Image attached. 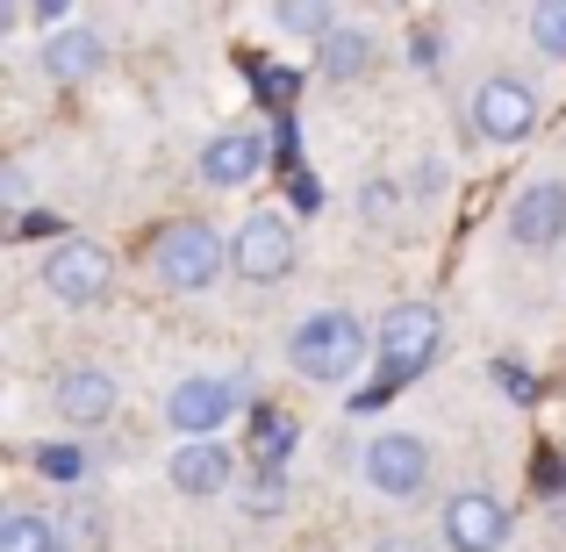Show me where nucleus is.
<instances>
[{"instance_id":"nucleus-3","label":"nucleus","mask_w":566,"mask_h":552,"mask_svg":"<svg viewBox=\"0 0 566 552\" xmlns=\"http://www.w3.org/2000/svg\"><path fill=\"white\" fill-rule=\"evenodd\" d=\"M222 237L208 230V222H172L166 237L151 244V273L166 280L172 294H201V288H216L222 280Z\"/></svg>"},{"instance_id":"nucleus-2","label":"nucleus","mask_w":566,"mask_h":552,"mask_svg":"<svg viewBox=\"0 0 566 552\" xmlns=\"http://www.w3.org/2000/svg\"><path fill=\"white\" fill-rule=\"evenodd\" d=\"M366 352H374V337L359 331L352 309H316V316H302L294 337H287V366L302 373V381H323V387H345L352 373L366 366Z\"/></svg>"},{"instance_id":"nucleus-4","label":"nucleus","mask_w":566,"mask_h":552,"mask_svg":"<svg viewBox=\"0 0 566 552\" xmlns=\"http://www.w3.org/2000/svg\"><path fill=\"white\" fill-rule=\"evenodd\" d=\"M230 265H237V280H251V288L287 280L294 273V222L273 216V208L244 216V222H237V237H230Z\"/></svg>"},{"instance_id":"nucleus-7","label":"nucleus","mask_w":566,"mask_h":552,"mask_svg":"<svg viewBox=\"0 0 566 552\" xmlns=\"http://www.w3.org/2000/svg\"><path fill=\"white\" fill-rule=\"evenodd\" d=\"M237 409H244V395H237L230 381H208V373H193V381H180V387L166 395V424L180 430L187 445H201L208 430H222Z\"/></svg>"},{"instance_id":"nucleus-20","label":"nucleus","mask_w":566,"mask_h":552,"mask_svg":"<svg viewBox=\"0 0 566 552\" xmlns=\"http://www.w3.org/2000/svg\"><path fill=\"white\" fill-rule=\"evenodd\" d=\"M273 22L287 29V37H331L337 14H331V8H308V0H302V8H273Z\"/></svg>"},{"instance_id":"nucleus-8","label":"nucleus","mask_w":566,"mask_h":552,"mask_svg":"<svg viewBox=\"0 0 566 552\" xmlns=\"http://www.w3.org/2000/svg\"><path fill=\"white\" fill-rule=\"evenodd\" d=\"M531 123H538V94H531L524 80H510V72H495V80L473 94V129H481L488 144H524Z\"/></svg>"},{"instance_id":"nucleus-24","label":"nucleus","mask_w":566,"mask_h":552,"mask_svg":"<svg viewBox=\"0 0 566 552\" xmlns=\"http://www.w3.org/2000/svg\"><path fill=\"white\" fill-rule=\"evenodd\" d=\"M374 552H430V545H416V539H380Z\"/></svg>"},{"instance_id":"nucleus-22","label":"nucleus","mask_w":566,"mask_h":552,"mask_svg":"<svg viewBox=\"0 0 566 552\" xmlns=\"http://www.w3.org/2000/svg\"><path fill=\"white\" fill-rule=\"evenodd\" d=\"M495 381H502V387H510V395H516V402H531V373H524V366H510V360H495Z\"/></svg>"},{"instance_id":"nucleus-23","label":"nucleus","mask_w":566,"mask_h":552,"mask_svg":"<svg viewBox=\"0 0 566 552\" xmlns=\"http://www.w3.org/2000/svg\"><path fill=\"white\" fill-rule=\"evenodd\" d=\"M14 237H57V216H43V208H36V216L14 222Z\"/></svg>"},{"instance_id":"nucleus-15","label":"nucleus","mask_w":566,"mask_h":552,"mask_svg":"<svg viewBox=\"0 0 566 552\" xmlns=\"http://www.w3.org/2000/svg\"><path fill=\"white\" fill-rule=\"evenodd\" d=\"M316 65H323V80H359V72L374 65V43H366V29H331Z\"/></svg>"},{"instance_id":"nucleus-5","label":"nucleus","mask_w":566,"mask_h":552,"mask_svg":"<svg viewBox=\"0 0 566 552\" xmlns=\"http://www.w3.org/2000/svg\"><path fill=\"white\" fill-rule=\"evenodd\" d=\"M43 288L65 309H94L101 294L115 288V259L101 244H86V237H65V244H51V259H43Z\"/></svg>"},{"instance_id":"nucleus-12","label":"nucleus","mask_w":566,"mask_h":552,"mask_svg":"<svg viewBox=\"0 0 566 552\" xmlns=\"http://www.w3.org/2000/svg\"><path fill=\"white\" fill-rule=\"evenodd\" d=\"M172 488H180V496H230L237 488V452L216 445V438L180 445V452H172Z\"/></svg>"},{"instance_id":"nucleus-21","label":"nucleus","mask_w":566,"mask_h":552,"mask_svg":"<svg viewBox=\"0 0 566 552\" xmlns=\"http://www.w3.org/2000/svg\"><path fill=\"white\" fill-rule=\"evenodd\" d=\"M36 467L51 473V481H80V467H86V459H80V445H43V452H36Z\"/></svg>"},{"instance_id":"nucleus-1","label":"nucleus","mask_w":566,"mask_h":552,"mask_svg":"<svg viewBox=\"0 0 566 552\" xmlns=\"http://www.w3.org/2000/svg\"><path fill=\"white\" fill-rule=\"evenodd\" d=\"M438 345H444L438 309H430V302H395V309L380 316V331H374V360H380V373H374V387H366V395H352V402H359V409H380L395 387H409L416 373L438 360Z\"/></svg>"},{"instance_id":"nucleus-13","label":"nucleus","mask_w":566,"mask_h":552,"mask_svg":"<svg viewBox=\"0 0 566 552\" xmlns=\"http://www.w3.org/2000/svg\"><path fill=\"white\" fill-rule=\"evenodd\" d=\"M259 166H265V144L251 137V129H222V137L201 152V180L208 187H244V180H259Z\"/></svg>"},{"instance_id":"nucleus-18","label":"nucleus","mask_w":566,"mask_h":552,"mask_svg":"<svg viewBox=\"0 0 566 552\" xmlns=\"http://www.w3.org/2000/svg\"><path fill=\"white\" fill-rule=\"evenodd\" d=\"M531 43H538L545 58H566V0H545V8H531Z\"/></svg>"},{"instance_id":"nucleus-16","label":"nucleus","mask_w":566,"mask_h":552,"mask_svg":"<svg viewBox=\"0 0 566 552\" xmlns=\"http://www.w3.org/2000/svg\"><path fill=\"white\" fill-rule=\"evenodd\" d=\"M0 552H72V545L57 539L36 510H8L0 517Z\"/></svg>"},{"instance_id":"nucleus-9","label":"nucleus","mask_w":566,"mask_h":552,"mask_svg":"<svg viewBox=\"0 0 566 552\" xmlns=\"http://www.w3.org/2000/svg\"><path fill=\"white\" fill-rule=\"evenodd\" d=\"M444 545H452V552H502V545H510V510H502L488 488L452 496V502H444Z\"/></svg>"},{"instance_id":"nucleus-19","label":"nucleus","mask_w":566,"mask_h":552,"mask_svg":"<svg viewBox=\"0 0 566 552\" xmlns=\"http://www.w3.org/2000/svg\"><path fill=\"white\" fill-rule=\"evenodd\" d=\"M287 510V473H259L244 488V517H280Z\"/></svg>"},{"instance_id":"nucleus-14","label":"nucleus","mask_w":566,"mask_h":552,"mask_svg":"<svg viewBox=\"0 0 566 552\" xmlns=\"http://www.w3.org/2000/svg\"><path fill=\"white\" fill-rule=\"evenodd\" d=\"M101 65H108V43H101V29H65V37H51V43H43V72H51L57 86L94 80Z\"/></svg>"},{"instance_id":"nucleus-6","label":"nucleus","mask_w":566,"mask_h":552,"mask_svg":"<svg viewBox=\"0 0 566 552\" xmlns=\"http://www.w3.org/2000/svg\"><path fill=\"white\" fill-rule=\"evenodd\" d=\"M366 481L380 488L387 502H409L430 488V445L416 430H387V438L366 445Z\"/></svg>"},{"instance_id":"nucleus-10","label":"nucleus","mask_w":566,"mask_h":552,"mask_svg":"<svg viewBox=\"0 0 566 552\" xmlns=\"http://www.w3.org/2000/svg\"><path fill=\"white\" fill-rule=\"evenodd\" d=\"M510 237H516L524 251H553L559 237H566V187H559V180H538V187L516 194V208H510Z\"/></svg>"},{"instance_id":"nucleus-11","label":"nucleus","mask_w":566,"mask_h":552,"mask_svg":"<svg viewBox=\"0 0 566 552\" xmlns=\"http://www.w3.org/2000/svg\"><path fill=\"white\" fill-rule=\"evenodd\" d=\"M51 395H57V416H65V424L94 430V424H108V416H115L123 387H115V373H101V366H72V373H57Z\"/></svg>"},{"instance_id":"nucleus-17","label":"nucleus","mask_w":566,"mask_h":552,"mask_svg":"<svg viewBox=\"0 0 566 552\" xmlns=\"http://www.w3.org/2000/svg\"><path fill=\"white\" fill-rule=\"evenodd\" d=\"M251 452H259V467H265V473H280V459L294 452V416L259 409V424H251Z\"/></svg>"}]
</instances>
